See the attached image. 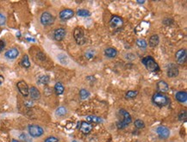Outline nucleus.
<instances>
[{
    "instance_id": "f257e3e1",
    "label": "nucleus",
    "mask_w": 187,
    "mask_h": 142,
    "mask_svg": "<svg viewBox=\"0 0 187 142\" xmlns=\"http://www.w3.org/2000/svg\"><path fill=\"white\" fill-rule=\"evenodd\" d=\"M152 100H153V102L155 103V105H157L159 107L167 106L171 102L170 98L166 95H165L164 93H160V92H157V93L154 94Z\"/></svg>"
},
{
    "instance_id": "f03ea898",
    "label": "nucleus",
    "mask_w": 187,
    "mask_h": 142,
    "mask_svg": "<svg viewBox=\"0 0 187 142\" xmlns=\"http://www.w3.org/2000/svg\"><path fill=\"white\" fill-rule=\"evenodd\" d=\"M142 64L146 67L147 70L151 72H158L160 71V67L157 64V62L155 60V59L151 56H147L145 58L142 59L141 60Z\"/></svg>"
},
{
    "instance_id": "7ed1b4c3",
    "label": "nucleus",
    "mask_w": 187,
    "mask_h": 142,
    "mask_svg": "<svg viewBox=\"0 0 187 142\" xmlns=\"http://www.w3.org/2000/svg\"><path fill=\"white\" fill-rule=\"evenodd\" d=\"M119 114L122 116V122H117V127L119 129H122V128H125L126 127L130 125L132 122V118L130 116V113L128 111H126L125 109H120L119 111Z\"/></svg>"
},
{
    "instance_id": "20e7f679",
    "label": "nucleus",
    "mask_w": 187,
    "mask_h": 142,
    "mask_svg": "<svg viewBox=\"0 0 187 142\" xmlns=\"http://www.w3.org/2000/svg\"><path fill=\"white\" fill-rule=\"evenodd\" d=\"M73 36H74V39L76 42L79 44V45H83L86 42V39H85V32L84 30L82 29L80 27H77L75 28L74 31H73Z\"/></svg>"
},
{
    "instance_id": "39448f33",
    "label": "nucleus",
    "mask_w": 187,
    "mask_h": 142,
    "mask_svg": "<svg viewBox=\"0 0 187 142\" xmlns=\"http://www.w3.org/2000/svg\"><path fill=\"white\" fill-rule=\"evenodd\" d=\"M29 134L33 138H38L41 137L42 134H44L43 128L38 125H29L28 127Z\"/></svg>"
},
{
    "instance_id": "423d86ee",
    "label": "nucleus",
    "mask_w": 187,
    "mask_h": 142,
    "mask_svg": "<svg viewBox=\"0 0 187 142\" xmlns=\"http://www.w3.org/2000/svg\"><path fill=\"white\" fill-rule=\"evenodd\" d=\"M40 20H41V24L44 26L52 25L54 23V17H53L49 12H43L41 14Z\"/></svg>"
},
{
    "instance_id": "0eeeda50",
    "label": "nucleus",
    "mask_w": 187,
    "mask_h": 142,
    "mask_svg": "<svg viewBox=\"0 0 187 142\" xmlns=\"http://www.w3.org/2000/svg\"><path fill=\"white\" fill-rule=\"evenodd\" d=\"M156 134H158V136L163 139V140H166L167 139L169 136H170V130L167 127H165V126H159L156 127V130H155Z\"/></svg>"
},
{
    "instance_id": "6e6552de",
    "label": "nucleus",
    "mask_w": 187,
    "mask_h": 142,
    "mask_svg": "<svg viewBox=\"0 0 187 142\" xmlns=\"http://www.w3.org/2000/svg\"><path fill=\"white\" fill-rule=\"evenodd\" d=\"M175 58H176V61L179 65H184L186 62L187 59V53L186 49L185 48H182V49H179L176 54H175Z\"/></svg>"
},
{
    "instance_id": "1a4fd4ad",
    "label": "nucleus",
    "mask_w": 187,
    "mask_h": 142,
    "mask_svg": "<svg viewBox=\"0 0 187 142\" xmlns=\"http://www.w3.org/2000/svg\"><path fill=\"white\" fill-rule=\"evenodd\" d=\"M78 128L84 134H88L92 130V125H91V123L87 122H79Z\"/></svg>"
},
{
    "instance_id": "9d476101",
    "label": "nucleus",
    "mask_w": 187,
    "mask_h": 142,
    "mask_svg": "<svg viewBox=\"0 0 187 142\" xmlns=\"http://www.w3.org/2000/svg\"><path fill=\"white\" fill-rule=\"evenodd\" d=\"M16 86H17V89H18V91L19 92L24 96V97H28L29 96V86H28V84L25 83L24 81H19L17 84H16Z\"/></svg>"
},
{
    "instance_id": "9b49d317",
    "label": "nucleus",
    "mask_w": 187,
    "mask_h": 142,
    "mask_svg": "<svg viewBox=\"0 0 187 142\" xmlns=\"http://www.w3.org/2000/svg\"><path fill=\"white\" fill-rule=\"evenodd\" d=\"M110 25L113 29H119L123 25V21L120 17L114 16V17H111V19L110 21Z\"/></svg>"
},
{
    "instance_id": "f8f14e48",
    "label": "nucleus",
    "mask_w": 187,
    "mask_h": 142,
    "mask_svg": "<svg viewBox=\"0 0 187 142\" xmlns=\"http://www.w3.org/2000/svg\"><path fill=\"white\" fill-rule=\"evenodd\" d=\"M73 16H74V11L71 9H65V10H61L60 13V18L63 21L68 20V19L72 18Z\"/></svg>"
},
{
    "instance_id": "ddd939ff",
    "label": "nucleus",
    "mask_w": 187,
    "mask_h": 142,
    "mask_svg": "<svg viewBox=\"0 0 187 142\" xmlns=\"http://www.w3.org/2000/svg\"><path fill=\"white\" fill-rule=\"evenodd\" d=\"M66 31L64 29H57L56 30H54V38L55 41L57 42H60L62 41L66 36Z\"/></svg>"
},
{
    "instance_id": "4468645a",
    "label": "nucleus",
    "mask_w": 187,
    "mask_h": 142,
    "mask_svg": "<svg viewBox=\"0 0 187 142\" xmlns=\"http://www.w3.org/2000/svg\"><path fill=\"white\" fill-rule=\"evenodd\" d=\"M5 57L9 59H14L17 58V56L19 55V51L16 48H10L9 49L6 53H5Z\"/></svg>"
},
{
    "instance_id": "2eb2a0df",
    "label": "nucleus",
    "mask_w": 187,
    "mask_h": 142,
    "mask_svg": "<svg viewBox=\"0 0 187 142\" xmlns=\"http://www.w3.org/2000/svg\"><path fill=\"white\" fill-rule=\"evenodd\" d=\"M179 75V69L175 65L171 64L167 68V76L169 78H174Z\"/></svg>"
},
{
    "instance_id": "dca6fc26",
    "label": "nucleus",
    "mask_w": 187,
    "mask_h": 142,
    "mask_svg": "<svg viewBox=\"0 0 187 142\" xmlns=\"http://www.w3.org/2000/svg\"><path fill=\"white\" fill-rule=\"evenodd\" d=\"M157 90L160 91V93H165V92L168 91L169 90V85L167 84L166 82L160 80L157 83Z\"/></svg>"
},
{
    "instance_id": "f3484780",
    "label": "nucleus",
    "mask_w": 187,
    "mask_h": 142,
    "mask_svg": "<svg viewBox=\"0 0 187 142\" xmlns=\"http://www.w3.org/2000/svg\"><path fill=\"white\" fill-rule=\"evenodd\" d=\"M176 100L181 102V103H186L187 101V93L186 91H179L175 95Z\"/></svg>"
},
{
    "instance_id": "a211bd4d",
    "label": "nucleus",
    "mask_w": 187,
    "mask_h": 142,
    "mask_svg": "<svg viewBox=\"0 0 187 142\" xmlns=\"http://www.w3.org/2000/svg\"><path fill=\"white\" fill-rule=\"evenodd\" d=\"M29 95H30L31 98L34 100H38L40 99L41 97V93L38 91V89H36L35 87H31L29 88Z\"/></svg>"
},
{
    "instance_id": "6ab92c4d",
    "label": "nucleus",
    "mask_w": 187,
    "mask_h": 142,
    "mask_svg": "<svg viewBox=\"0 0 187 142\" xmlns=\"http://www.w3.org/2000/svg\"><path fill=\"white\" fill-rule=\"evenodd\" d=\"M85 122H90V123H102L104 122V120L101 117L97 116H87L85 117Z\"/></svg>"
},
{
    "instance_id": "aec40b11",
    "label": "nucleus",
    "mask_w": 187,
    "mask_h": 142,
    "mask_svg": "<svg viewBox=\"0 0 187 142\" xmlns=\"http://www.w3.org/2000/svg\"><path fill=\"white\" fill-rule=\"evenodd\" d=\"M105 54L108 58H115L117 55V51L113 48H109L105 50Z\"/></svg>"
},
{
    "instance_id": "412c9836",
    "label": "nucleus",
    "mask_w": 187,
    "mask_h": 142,
    "mask_svg": "<svg viewBox=\"0 0 187 142\" xmlns=\"http://www.w3.org/2000/svg\"><path fill=\"white\" fill-rule=\"evenodd\" d=\"M159 42H160V38H159V36H158L157 34H154V35H152V36L150 37V39H149V46H150L151 48H155L156 46H158Z\"/></svg>"
},
{
    "instance_id": "4be33fe9",
    "label": "nucleus",
    "mask_w": 187,
    "mask_h": 142,
    "mask_svg": "<svg viewBox=\"0 0 187 142\" xmlns=\"http://www.w3.org/2000/svg\"><path fill=\"white\" fill-rule=\"evenodd\" d=\"M64 90H65V88H64L63 84H61V83H60V82L56 83L55 85H54V91H55V93H56L57 95H61V94H63Z\"/></svg>"
},
{
    "instance_id": "5701e85b",
    "label": "nucleus",
    "mask_w": 187,
    "mask_h": 142,
    "mask_svg": "<svg viewBox=\"0 0 187 142\" xmlns=\"http://www.w3.org/2000/svg\"><path fill=\"white\" fill-rule=\"evenodd\" d=\"M66 114H67V109H66L65 107H62V106L59 107L55 111V115L59 117L65 116Z\"/></svg>"
},
{
    "instance_id": "b1692460",
    "label": "nucleus",
    "mask_w": 187,
    "mask_h": 142,
    "mask_svg": "<svg viewBox=\"0 0 187 142\" xmlns=\"http://www.w3.org/2000/svg\"><path fill=\"white\" fill-rule=\"evenodd\" d=\"M21 65L23 66L25 68H29L30 67V61H29V56L27 54H25L24 56V58L21 61Z\"/></svg>"
},
{
    "instance_id": "393cba45",
    "label": "nucleus",
    "mask_w": 187,
    "mask_h": 142,
    "mask_svg": "<svg viewBox=\"0 0 187 142\" xmlns=\"http://www.w3.org/2000/svg\"><path fill=\"white\" fill-rule=\"evenodd\" d=\"M90 96V92L86 89H81L80 91V97L82 100H85L86 98H88Z\"/></svg>"
},
{
    "instance_id": "a878e982",
    "label": "nucleus",
    "mask_w": 187,
    "mask_h": 142,
    "mask_svg": "<svg viewBox=\"0 0 187 142\" xmlns=\"http://www.w3.org/2000/svg\"><path fill=\"white\" fill-rule=\"evenodd\" d=\"M136 45H137L138 48H141V49H146V48L147 47V43L143 39H138L136 41Z\"/></svg>"
},
{
    "instance_id": "bb28decb",
    "label": "nucleus",
    "mask_w": 187,
    "mask_h": 142,
    "mask_svg": "<svg viewBox=\"0 0 187 142\" xmlns=\"http://www.w3.org/2000/svg\"><path fill=\"white\" fill-rule=\"evenodd\" d=\"M49 80H50V78L48 75H43L41 76L39 78V83L42 84H48L49 83Z\"/></svg>"
},
{
    "instance_id": "cd10ccee",
    "label": "nucleus",
    "mask_w": 187,
    "mask_h": 142,
    "mask_svg": "<svg viewBox=\"0 0 187 142\" xmlns=\"http://www.w3.org/2000/svg\"><path fill=\"white\" fill-rule=\"evenodd\" d=\"M77 15L80 16V17H89L90 15H91V13H90L89 10H79L77 11Z\"/></svg>"
},
{
    "instance_id": "c85d7f7f",
    "label": "nucleus",
    "mask_w": 187,
    "mask_h": 142,
    "mask_svg": "<svg viewBox=\"0 0 187 142\" xmlns=\"http://www.w3.org/2000/svg\"><path fill=\"white\" fill-rule=\"evenodd\" d=\"M134 125H135V127L136 128H138V129H141V128L145 127V124H144L143 121H141V120H140V119L135 121Z\"/></svg>"
},
{
    "instance_id": "c756f323",
    "label": "nucleus",
    "mask_w": 187,
    "mask_h": 142,
    "mask_svg": "<svg viewBox=\"0 0 187 142\" xmlns=\"http://www.w3.org/2000/svg\"><path fill=\"white\" fill-rule=\"evenodd\" d=\"M137 95H138V91H129L125 94L127 98H135Z\"/></svg>"
},
{
    "instance_id": "7c9ffc66",
    "label": "nucleus",
    "mask_w": 187,
    "mask_h": 142,
    "mask_svg": "<svg viewBox=\"0 0 187 142\" xmlns=\"http://www.w3.org/2000/svg\"><path fill=\"white\" fill-rule=\"evenodd\" d=\"M187 118L186 110H182L179 114V120L181 122H186Z\"/></svg>"
},
{
    "instance_id": "2f4dec72",
    "label": "nucleus",
    "mask_w": 187,
    "mask_h": 142,
    "mask_svg": "<svg viewBox=\"0 0 187 142\" xmlns=\"http://www.w3.org/2000/svg\"><path fill=\"white\" fill-rule=\"evenodd\" d=\"M85 56L88 59H92L95 56V53H94L93 51H87V52L85 53Z\"/></svg>"
},
{
    "instance_id": "473e14b6",
    "label": "nucleus",
    "mask_w": 187,
    "mask_h": 142,
    "mask_svg": "<svg viewBox=\"0 0 187 142\" xmlns=\"http://www.w3.org/2000/svg\"><path fill=\"white\" fill-rule=\"evenodd\" d=\"M58 58H59V59L60 60V62H61L62 64H67L68 59H67V57H66V55H64V54H60Z\"/></svg>"
},
{
    "instance_id": "72a5a7b5",
    "label": "nucleus",
    "mask_w": 187,
    "mask_h": 142,
    "mask_svg": "<svg viewBox=\"0 0 187 142\" xmlns=\"http://www.w3.org/2000/svg\"><path fill=\"white\" fill-rule=\"evenodd\" d=\"M58 141L59 140H58L56 137H54V136H49V137H48L44 141V142H58Z\"/></svg>"
},
{
    "instance_id": "f704fd0d",
    "label": "nucleus",
    "mask_w": 187,
    "mask_h": 142,
    "mask_svg": "<svg viewBox=\"0 0 187 142\" xmlns=\"http://www.w3.org/2000/svg\"><path fill=\"white\" fill-rule=\"evenodd\" d=\"M20 139L21 140H23V141H24L26 142H31V140L28 137V135L26 134H22L20 135Z\"/></svg>"
},
{
    "instance_id": "c9c22d12",
    "label": "nucleus",
    "mask_w": 187,
    "mask_h": 142,
    "mask_svg": "<svg viewBox=\"0 0 187 142\" xmlns=\"http://www.w3.org/2000/svg\"><path fill=\"white\" fill-rule=\"evenodd\" d=\"M5 21H6V18H5V17H4L3 14H1V13H0V26L4 25V24L5 23Z\"/></svg>"
},
{
    "instance_id": "e433bc0d",
    "label": "nucleus",
    "mask_w": 187,
    "mask_h": 142,
    "mask_svg": "<svg viewBox=\"0 0 187 142\" xmlns=\"http://www.w3.org/2000/svg\"><path fill=\"white\" fill-rule=\"evenodd\" d=\"M4 47H5V42H4L3 40H1V41H0V53L4 50Z\"/></svg>"
},
{
    "instance_id": "4c0bfd02",
    "label": "nucleus",
    "mask_w": 187,
    "mask_h": 142,
    "mask_svg": "<svg viewBox=\"0 0 187 142\" xmlns=\"http://www.w3.org/2000/svg\"><path fill=\"white\" fill-rule=\"evenodd\" d=\"M4 77H3V76L0 75V85L2 84V83H3V82H4Z\"/></svg>"
},
{
    "instance_id": "58836bf2",
    "label": "nucleus",
    "mask_w": 187,
    "mask_h": 142,
    "mask_svg": "<svg viewBox=\"0 0 187 142\" xmlns=\"http://www.w3.org/2000/svg\"><path fill=\"white\" fill-rule=\"evenodd\" d=\"M136 3H137V4H143L145 3V1H137Z\"/></svg>"
},
{
    "instance_id": "ea45409f",
    "label": "nucleus",
    "mask_w": 187,
    "mask_h": 142,
    "mask_svg": "<svg viewBox=\"0 0 187 142\" xmlns=\"http://www.w3.org/2000/svg\"><path fill=\"white\" fill-rule=\"evenodd\" d=\"M12 142H20L19 141H16V140H12Z\"/></svg>"
},
{
    "instance_id": "a19ab883",
    "label": "nucleus",
    "mask_w": 187,
    "mask_h": 142,
    "mask_svg": "<svg viewBox=\"0 0 187 142\" xmlns=\"http://www.w3.org/2000/svg\"><path fill=\"white\" fill-rule=\"evenodd\" d=\"M73 142H78L77 141H73Z\"/></svg>"
}]
</instances>
